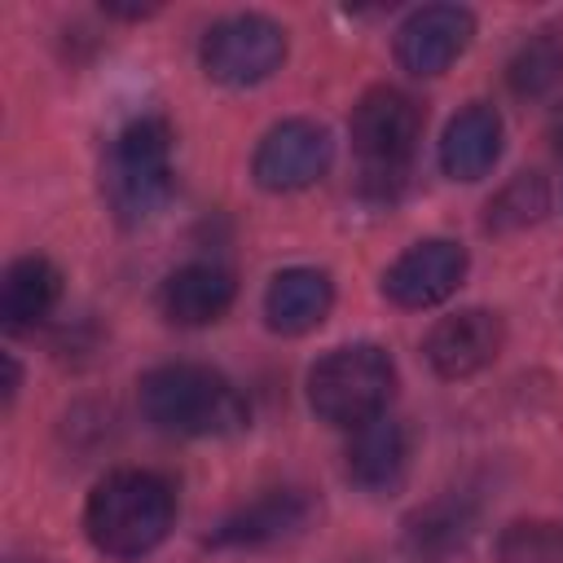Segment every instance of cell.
Returning <instances> with one entry per match:
<instances>
[{"mask_svg":"<svg viewBox=\"0 0 563 563\" xmlns=\"http://www.w3.org/2000/svg\"><path fill=\"white\" fill-rule=\"evenodd\" d=\"M501 154V114L493 106H466L449 119L440 136V167L453 180H479L493 172Z\"/></svg>","mask_w":563,"mask_h":563,"instance_id":"12","label":"cell"},{"mask_svg":"<svg viewBox=\"0 0 563 563\" xmlns=\"http://www.w3.org/2000/svg\"><path fill=\"white\" fill-rule=\"evenodd\" d=\"M409 466V435L396 418H374L365 427L352 431L347 444V475L365 488V493H387L405 479Z\"/></svg>","mask_w":563,"mask_h":563,"instance_id":"14","label":"cell"},{"mask_svg":"<svg viewBox=\"0 0 563 563\" xmlns=\"http://www.w3.org/2000/svg\"><path fill=\"white\" fill-rule=\"evenodd\" d=\"M501 563H563V523L550 519H523L510 523L497 541Z\"/></svg>","mask_w":563,"mask_h":563,"instance_id":"18","label":"cell"},{"mask_svg":"<svg viewBox=\"0 0 563 563\" xmlns=\"http://www.w3.org/2000/svg\"><path fill=\"white\" fill-rule=\"evenodd\" d=\"M202 70L216 84L229 88H251L260 79H268L282 62H286V31L273 18L260 13H233L224 22H216L202 35Z\"/></svg>","mask_w":563,"mask_h":563,"instance_id":"6","label":"cell"},{"mask_svg":"<svg viewBox=\"0 0 563 563\" xmlns=\"http://www.w3.org/2000/svg\"><path fill=\"white\" fill-rule=\"evenodd\" d=\"M13 391H18V361L4 356V405L13 400Z\"/></svg>","mask_w":563,"mask_h":563,"instance_id":"21","label":"cell"},{"mask_svg":"<svg viewBox=\"0 0 563 563\" xmlns=\"http://www.w3.org/2000/svg\"><path fill=\"white\" fill-rule=\"evenodd\" d=\"M106 198L123 224H145L172 198V128L154 114L132 119L106 158Z\"/></svg>","mask_w":563,"mask_h":563,"instance_id":"4","label":"cell"},{"mask_svg":"<svg viewBox=\"0 0 563 563\" xmlns=\"http://www.w3.org/2000/svg\"><path fill=\"white\" fill-rule=\"evenodd\" d=\"M541 211H545V185L537 176H519L488 202V229H519Z\"/></svg>","mask_w":563,"mask_h":563,"instance_id":"19","label":"cell"},{"mask_svg":"<svg viewBox=\"0 0 563 563\" xmlns=\"http://www.w3.org/2000/svg\"><path fill=\"white\" fill-rule=\"evenodd\" d=\"M238 295V282L220 264H185L163 282V317L172 325H211L229 312Z\"/></svg>","mask_w":563,"mask_h":563,"instance_id":"11","label":"cell"},{"mask_svg":"<svg viewBox=\"0 0 563 563\" xmlns=\"http://www.w3.org/2000/svg\"><path fill=\"white\" fill-rule=\"evenodd\" d=\"M501 317L488 312V308H466V312H453V317H440L422 343L431 369L440 378H471L479 374L484 365L497 361L501 352Z\"/></svg>","mask_w":563,"mask_h":563,"instance_id":"10","label":"cell"},{"mask_svg":"<svg viewBox=\"0 0 563 563\" xmlns=\"http://www.w3.org/2000/svg\"><path fill=\"white\" fill-rule=\"evenodd\" d=\"M475 35V18L462 4H427L405 18L396 31V62L409 75H440L449 70Z\"/></svg>","mask_w":563,"mask_h":563,"instance_id":"9","label":"cell"},{"mask_svg":"<svg viewBox=\"0 0 563 563\" xmlns=\"http://www.w3.org/2000/svg\"><path fill=\"white\" fill-rule=\"evenodd\" d=\"M106 13H114V18H150L154 4H106Z\"/></svg>","mask_w":563,"mask_h":563,"instance_id":"20","label":"cell"},{"mask_svg":"<svg viewBox=\"0 0 563 563\" xmlns=\"http://www.w3.org/2000/svg\"><path fill=\"white\" fill-rule=\"evenodd\" d=\"M510 88L519 97H541L563 79V40L559 31H537L532 40L519 44V53L510 57Z\"/></svg>","mask_w":563,"mask_h":563,"instance_id":"17","label":"cell"},{"mask_svg":"<svg viewBox=\"0 0 563 563\" xmlns=\"http://www.w3.org/2000/svg\"><path fill=\"white\" fill-rule=\"evenodd\" d=\"M62 295V273L44 255H22L9 264L0 286V321L4 330H26L53 312Z\"/></svg>","mask_w":563,"mask_h":563,"instance_id":"16","label":"cell"},{"mask_svg":"<svg viewBox=\"0 0 563 563\" xmlns=\"http://www.w3.org/2000/svg\"><path fill=\"white\" fill-rule=\"evenodd\" d=\"M396 391V365L374 343H347L325 352L308 369V405L330 427H365L387 413Z\"/></svg>","mask_w":563,"mask_h":563,"instance_id":"3","label":"cell"},{"mask_svg":"<svg viewBox=\"0 0 563 563\" xmlns=\"http://www.w3.org/2000/svg\"><path fill=\"white\" fill-rule=\"evenodd\" d=\"M462 277H466V251L449 238H427L383 273V295L400 308H431L449 299L462 286Z\"/></svg>","mask_w":563,"mask_h":563,"instance_id":"8","label":"cell"},{"mask_svg":"<svg viewBox=\"0 0 563 563\" xmlns=\"http://www.w3.org/2000/svg\"><path fill=\"white\" fill-rule=\"evenodd\" d=\"M352 150L361 158L365 189L387 194L405 180L413 145L422 136V106L400 88H369L352 110Z\"/></svg>","mask_w":563,"mask_h":563,"instance_id":"5","label":"cell"},{"mask_svg":"<svg viewBox=\"0 0 563 563\" xmlns=\"http://www.w3.org/2000/svg\"><path fill=\"white\" fill-rule=\"evenodd\" d=\"M176 519L172 484L154 471H114L106 475L84 506L88 541L110 559H141L150 554Z\"/></svg>","mask_w":563,"mask_h":563,"instance_id":"1","label":"cell"},{"mask_svg":"<svg viewBox=\"0 0 563 563\" xmlns=\"http://www.w3.org/2000/svg\"><path fill=\"white\" fill-rule=\"evenodd\" d=\"M334 158V141L321 123L312 119H286L277 128L264 132L260 150H255V185L268 194H295L308 189L312 180H321L330 172Z\"/></svg>","mask_w":563,"mask_h":563,"instance_id":"7","label":"cell"},{"mask_svg":"<svg viewBox=\"0 0 563 563\" xmlns=\"http://www.w3.org/2000/svg\"><path fill=\"white\" fill-rule=\"evenodd\" d=\"M308 515H312V501L299 488H277V493H264L260 501L242 506L238 515H229L211 532V545H268V541L299 532L308 523Z\"/></svg>","mask_w":563,"mask_h":563,"instance_id":"15","label":"cell"},{"mask_svg":"<svg viewBox=\"0 0 563 563\" xmlns=\"http://www.w3.org/2000/svg\"><path fill=\"white\" fill-rule=\"evenodd\" d=\"M554 145H559V150H563V110H559V114H554Z\"/></svg>","mask_w":563,"mask_h":563,"instance_id":"22","label":"cell"},{"mask_svg":"<svg viewBox=\"0 0 563 563\" xmlns=\"http://www.w3.org/2000/svg\"><path fill=\"white\" fill-rule=\"evenodd\" d=\"M141 413L167 435H229L246 427V400L207 365H158L136 387Z\"/></svg>","mask_w":563,"mask_h":563,"instance_id":"2","label":"cell"},{"mask_svg":"<svg viewBox=\"0 0 563 563\" xmlns=\"http://www.w3.org/2000/svg\"><path fill=\"white\" fill-rule=\"evenodd\" d=\"M334 282L321 268H282L264 290V317L282 334H303L330 317Z\"/></svg>","mask_w":563,"mask_h":563,"instance_id":"13","label":"cell"}]
</instances>
